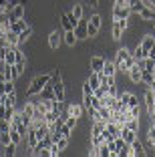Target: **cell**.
Returning <instances> with one entry per match:
<instances>
[{"instance_id":"20","label":"cell","mask_w":155,"mask_h":157,"mask_svg":"<svg viewBox=\"0 0 155 157\" xmlns=\"http://www.w3.org/2000/svg\"><path fill=\"white\" fill-rule=\"evenodd\" d=\"M63 42L67 46H75L79 42V38H77V34H75V30H64V34H63Z\"/></svg>"},{"instance_id":"4","label":"cell","mask_w":155,"mask_h":157,"mask_svg":"<svg viewBox=\"0 0 155 157\" xmlns=\"http://www.w3.org/2000/svg\"><path fill=\"white\" fill-rule=\"evenodd\" d=\"M77 22H79V20L73 16V12H71V10L60 14V26H63V30H75Z\"/></svg>"},{"instance_id":"47","label":"cell","mask_w":155,"mask_h":157,"mask_svg":"<svg viewBox=\"0 0 155 157\" xmlns=\"http://www.w3.org/2000/svg\"><path fill=\"white\" fill-rule=\"evenodd\" d=\"M151 30H153V33H155V20H153V22H151Z\"/></svg>"},{"instance_id":"7","label":"cell","mask_w":155,"mask_h":157,"mask_svg":"<svg viewBox=\"0 0 155 157\" xmlns=\"http://www.w3.org/2000/svg\"><path fill=\"white\" fill-rule=\"evenodd\" d=\"M131 6H113V20L119 18H131Z\"/></svg>"},{"instance_id":"5","label":"cell","mask_w":155,"mask_h":157,"mask_svg":"<svg viewBox=\"0 0 155 157\" xmlns=\"http://www.w3.org/2000/svg\"><path fill=\"white\" fill-rule=\"evenodd\" d=\"M105 56L103 55H93L91 59H89V71H95V73H103V67H105Z\"/></svg>"},{"instance_id":"24","label":"cell","mask_w":155,"mask_h":157,"mask_svg":"<svg viewBox=\"0 0 155 157\" xmlns=\"http://www.w3.org/2000/svg\"><path fill=\"white\" fill-rule=\"evenodd\" d=\"M14 91H16L14 81H4V83L0 85V93H2V95H8V93H14Z\"/></svg>"},{"instance_id":"44","label":"cell","mask_w":155,"mask_h":157,"mask_svg":"<svg viewBox=\"0 0 155 157\" xmlns=\"http://www.w3.org/2000/svg\"><path fill=\"white\" fill-rule=\"evenodd\" d=\"M87 4H91V6H99V0H85Z\"/></svg>"},{"instance_id":"35","label":"cell","mask_w":155,"mask_h":157,"mask_svg":"<svg viewBox=\"0 0 155 157\" xmlns=\"http://www.w3.org/2000/svg\"><path fill=\"white\" fill-rule=\"evenodd\" d=\"M129 113H131L133 119H141V107L135 105V107H129Z\"/></svg>"},{"instance_id":"26","label":"cell","mask_w":155,"mask_h":157,"mask_svg":"<svg viewBox=\"0 0 155 157\" xmlns=\"http://www.w3.org/2000/svg\"><path fill=\"white\" fill-rule=\"evenodd\" d=\"M117 157H131V143L125 141V143L117 149Z\"/></svg>"},{"instance_id":"9","label":"cell","mask_w":155,"mask_h":157,"mask_svg":"<svg viewBox=\"0 0 155 157\" xmlns=\"http://www.w3.org/2000/svg\"><path fill=\"white\" fill-rule=\"evenodd\" d=\"M24 16H26V6H24V4L12 6V10H10V14H8L10 22H14V20H18V18H24Z\"/></svg>"},{"instance_id":"8","label":"cell","mask_w":155,"mask_h":157,"mask_svg":"<svg viewBox=\"0 0 155 157\" xmlns=\"http://www.w3.org/2000/svg\"><path fill=\"white\" fill-rule=\"evenodd\" d=\"M50 85H52V91H55V97L59 99V101H64V97H67V93H64V83H63V78H56V81H50Z\"/></svg>"},{"instance_id":"23","label":"cell","mask_w":155,"mask_h":157,"mask_svg":"<svg viewBox=\"0 0 155 157\" xmlns=\"http://www.w3.org/2000/svg\"><path fill=\"white\" fill-rule=\"evenodd\" d=\"M141 83L151 87L155 83V77H153V71H141Z\"/></svg>"},{"instance_id":"28","label":"cell","mask_w":155,"mask_h":157,"mask_svg":"<svg viewBox=\"0 0 155 157\" xmlns=\"http://www.w3.org/2000/svg\"><path fill=\"white\" fill-rule=\"evenodd\" d=\"M71 12H73V16H75L77 20H81L83 16H85V8H83V4H73Z\"/></svg>"},{"instance_id":"12","label":"cell","mask_w":155,"mask_h":157,"mask_svg":"<svg viewBox=\"0 0 155 157\" xmlns=\"http://www.w3.org/2000/svg\"><path fill=\"white\" fill-rule=\"evenodd\" d=\"M83 111H85V107L81 105V103H68L67 105V113L68 115H73V117H77V119H83Z\"/></svg>"},{"instance_id":"39","label":"cell","mask_w":155,"mask_h":157,"mask_svg":"<svg viewBox=\"0 0 155 157\" xmlns=\"http://www.w3.org/2000/svg\"><path fill=\"white\" fill-rule=\"evenodd\" d=\"M83 95H93V87L89 85V81L83 83Z\"/></svg>"},{"instance_id":"38","label":"cell","mask_w":155,"mask_h":157,"mask_svg":"<svg viewBox=\"0 0 155 157\" xmlns=\"http://www.w3.org/2000/svg\"><path fill=\"white\" fill-rule=\"evenodd\" d=\"M107 147L111 151V157H117V143L115 141H107Z\"/></svg>"},{"instance_id":"3","label":"cell","mask_w":155,"mask_h":157,"mask_svg":"<svg viewBox=\"0 0 155 157\" xmlns=\"http://www.w3.org/2000/svg\"><path fill=\"white\" fill-rule=\"evenodd\" d=\"M131 55H133V52L129 51L127 46H119V48H117V52H115V65H117L119 73H125V63H127V59Z\"/></svg>"},{"instance_id":"40","label":"cell","mask_w":155,"mask_h":157,"mask_svg":"<svg viewBox=\"0 0 155 157\" xmlns=\"http://www.w3.org/2000/svg\"><path fill=\"white\" fill-rule=\"evenodd\" d=\"M107 93H109L111 97H119V89H117V85H111V87L107 89Z\"/></svg>"},{"instance_id":"17","label":"cell","mask_w":155,"mask_h":157,"mask_svg":"<svg viewBox=\"0 0 155 157\" xmlns=\"http://www.w3.org/2000/svg\"><path fill=\"white\" fill-rule=\"evenodd\" d=\"M139 20H143V22H153L155 20V10L151 8V6H145V8L139 12Z\"/></svg>"},{"instance_id":"48","label":"cell","mask_w":155,"mask_h":157,"mask_svg":"<svg viewBox=\"0 0 155 157\" xmlns=\"http://www.w3.org/2000/svg\"><path fill=\"white\" fill-rule=\"evenodd\" d=\"M153 10H155V6H153Z\"/></svg>"},{"instance_id":"42","label":"cell","mask_w":155,"mask_h":157,"mask_svg":"<svg viewBox=\"0 0 155 157\" xmlns=\"http://www.w3.org/2000/svg\"><path fill=\"white\" fill-rule=\"evenodd\" d=\"M135 105H139V99L131 93V97H129V107H135Z\"/></svg>"},{"instance_id":"25","label":"cell","mask_w":155,"mask_h":157,"mask_svg":"<svg viewBox=\"0 0 155 157\" xmlns=\"http://www.w3.org/2000/svg\"><path fill=\"white\" fill-rule=\"evenodd\" d=\"M4 38L8 40L10 46H20L18 44V33H14V30H8V33L4 34Z\"/></svg>"},{"instance_id":"29","label":"cell","mask_w":155,"mask_h":157,"mask_svg":"<svg viewBox=\"0 0 155 157\" xmlns=\"http://www.w3.org/2000/svg\"><path fill=\"white\" fill-rule=\"evenodd\" d=\"M99 30H101L99 26H95V24L89 22V26H87V38H91V40H93V38H97V36H99Z\"/></svg>"},{"instance_id":"22","label":"cell","mask_w":155,"mask_h":157,"mask_svg":"<svg viewBox=\"0 0 155 157\" xmlns=\"http://www.w3.org/2000/svg\"><path fill=\"white\" fill-rule=\"evenodd\" d=\"M103 73H105L107 77H115V75L119 73V71H117V65H115V60H105V67H103Z\"/></svg>"},{"instance_id":"34","label":"cell","mask_w":155,"mask_h":157,"mask_svg":"<svg viewBox=\"0 0 155 157\" xmlns=\"http://www.w3.org/2000/svg\"><path fill=\"white\" fill-rule=\"evenodd\" d=\"M125 127H129V129H133V131H139L141 123H139V119H129L127 123H125Z\"/></svg>"},{"instance_id":"32","label":"cell","mask_w":155,"mask_h":157,"mask_svg":"<svg viewBox=\"0 0 155 157\" xmlns=\"http://www.w3.org/2000/svg\"><path fill=\"white\" fill-rule=\"evenodd\" d=\"M143 8H145V2H143V0H135V2L131 4V12L133 14H139Z\"/></svg>"},{"instance_id":"14","label":"cell","mask_w":155,"mask_h":157,"mask_svg":"<svg viewBox=\"0 0 155 157\" xmlns=\"http://www.w3.org/2000/svg\"><path fill=\"white\" fill-rule=\"evenodd\" d=\"M153 105H155V93H153V89L147 87V91H145V111H147V115L153 111Z\"/></svg>"},{"instance_id":"27","label":"cell","mask_w":155,"mask_h":157,"mask_svg":"<svg viewBox=\"0 0 155 157\" xmlns=\"http://www.w3.org/2000/svg\"><path fill=\"white\" fill-rule=\"evenodd\" d=\"M147 145H149L151 149H155V125H151L149 129H147Z\"/></svg>"},{"instance_id":"46","label":"cell","mask_w":155,"mask_h":157,"mask_svg":"<svg viewBox=\"0 0 155 157\" xmlns=\"http://www.w3.org/2000/svg\"><path fill=\"white\" fill-rule=\"evenodd\" d=\"M4 81H6V77H4V73H2V71H0V85L4 83Z\"/></svg>"},{"instance_id":"37","label":"cell","mask_w":155,"mask_h":157,"mask_svg":"<svg viewBox=\"0 0 155 157\" xmlns=\"http://www.w3.org/2000/svg\"><path fill=\"white\" fill-rule=\"evenodd\" d=\"M133 56H135V59H145V52H143V48H141V44H137L135 46V51H133Z\"/></svg>"},{"instance_id":"11","label":"cell","mask_w":155,"mask_h":157,"mask_svg":"<svg viewBox=\"0 0 155 157\" xmlns=\"http://www.w3.org/2000/svg\"><path fill=\"white\" fill-rule=\"evenodd\" d=\"M147 155V151H145V145L139 141V137L135 139L131 143V157H145Z\"/></svg>"},{"instance_id":"19","label":"cell","mask_w":155,"mask_h":157,"mask_svg":"<svg viewBox=\"0 0 155 157\" xmlns=\"http://www.w3.org/2000/svg\"><path fill=\"white\" fill-rule=\"evenodd\" d=\"M32 33H34V28H32V24H28V26L24 28L22 33H18V44H20V46H22V44H26V42L30 40Z\"/></svg>"},{"instance_id":"15","label":"cell","mask_w":155,"mask_h":157,"mask_svg":"<svg viewBox=\"0 0 155 157\" xmlns=\"http://www.w3.org/2000/svg\"><path fill=\"white\" fill-rule=\"evenodd\" d=\"M127 77H129V81H131V83L139 85V83H141V69H139L137 65H133L131 69L127 71Z\"/></svg>"},{"instance_id":"36","label":"cell","mask_w":155,"mask_h":157,"mask_svg":"<svg viewBox=\"0 0 155 157\" xmlns=\"http://www.w3.org/2000/svg\"><path fill=\"white\" fill-rule=\"evenodd\" d=\"M68 141H71V139H68V137H60V139H59V141H55V143H56V145H59V151H60V153H63V151H64V149H67V145H68Z\"/></svg>"},{"instance_id":"45","label":"cell","mask_w":155,"mask_h":157,"mask_svg":"<svg viewBox=\"0 0 155 157\" xmlns=\"http://www.w3.org/2000/svg\"><path fill=\"white\" fill-rule=\"evenodd\" d=\"M147 56H149V59H155V46L149 51V55H147Z\"/></svg>"},{"instance_id":"10","label":"cell","mask_w":155,"mask_h":157,"mask_svg":"<svg viewBox=\"0 0 155 157\" xmlns=\"http://www.w3.org/2000/svg\"><path fill=\"white\" fill-rule=\"evenodd\" d=\"M63 34L64 33H60V30H52V33L48 34V46L52 48V51H56L60 46V42H63Z\"/></svg>"},{"instance_id":"43","label":"cell","mask_w":155,"mask_h":157,"mask_svg":"<svg viewBox=\"0 0 155 157\" xmlns=\"http://www.w3.org/2000/svg\"><path fill=\"white\" fill-rule=\"evenodd\" d=\"M115 6H131L129 0H115Z\"/></svg>"},{"instance_id":"6","label":"cell","mask_w":155,"mask_h":157,"mask_svg":"<svg viewBox=\"0 0 155 157\" xmlns=\"http://www.w3.org/2000/svg\"><path fill=\"white\" fill-rule=\"evenodd\" d=\"M87 26H89V16L87 18L83 16V18L77 22V26H75V34H77L79 40H85V38H87Z\"/></svg>"},{"instance_id":"41","label":"cell","mask_w":155,"mask_h":157,"mask_svg":"<svg viewBox=\"0 0 155 157\" xmlns=\"http://www.w3.org/2000/svg\"><path fill=\"white\" fill-rule=\"evenodd\" d=\"M59 153H60V151H59V145L52 141V145H50V157H56Z\"/></svg>"},{"instance_id":"18","label":"cell","mask_w":155,"mask_h":157,"mask_svg":"<svg viewBox=\"0 0 155 157\" xmlns=\"http://www.w3.org/2000/svg\"><path fill=\"white\" fill-rule=\"evenodd\" d=\"M121 137H123L127 143H133V141L139 137V131H133V129H129V127H125V125H123V129H121Z\"/></svg>"},{"instance_id":"2","label":"cell","mask_w":155,"mask_h":157,"mask_svg":"<svg viewBox=\"0 0 155 157\" xmlns=\"http://www.w3.org/2000/svg\"><path fill=\"white\" fill-rule=\"evenodd\" d=\"M129 24H131V18L113 20V28H111V36H113V40H121V38H123V33L129 28Z\"/></svg>"},{"instance_id":"21","label":"cell","mask_w":155,"mask_h":157,"mask_svg":"<svg viewBox=\"0 0 155 157\" xmlns=\"http://www.w3.org/2000/svg\"><path fill=\"white\" fill-rule=\"evenodd\" d=\"M28 20H26V16H24V18H18V20H14L12 22V26H10V30H14V33H22L24 28L28 26Z\"/></svg>"},{"instance_id":"16","label":"cell","mask_w":155,"mask_h":157,"mask_svg":"<svg viewBox=\"0 0 155 157\" xmlns=\"http://www.w3.org/2000/svg\"><path fill=\"white\" fill-rule=\"evenodd\" d=\"M16 149H18V145L10 141L8 145H0V155H4V157H14V155H16Z\"/></svg>"},{"instance_id":"13","label":"cell","mask_w":155,"mask_h":157,"mask_svg":"<svg viewBox=\"0 0 155 157\" xmlns=\"http://www.w3.org/2000/svg\"><path fill=\"white\" fill-rule=\"evenodd\" d=\"M139 44H141L143 52H145V55H149V51L155 46V38H153V34H145V36L139 40Z\"/></svg>"},{"instance_id":"1","label":"cell","mask_w":155,"mask_h":157,"mask_svg":"<svg viewBox=\"0 0 155 157\" xmlns=\"http://www.w3.org/2000/svg\"><path fill=\"white\" fill-rule=\"evenodd\" d=\"M48 83H50V73H41V75H37V77L30 81V85H28L26 93H24V99L32 97V95H38V93H41Z\"/></svg>"},{"instance_id":"33","label":"cell","mask_w":155,"mask_h":157,"mask_svg":"<svg viewBox=\"0 0 155 157\" xmlns=\"http://www.w3.org/2000/svg\"><path fill=\"white\" fill-rule=\"evenodd\" d=\"M89 22H91V24H95V26H99V28H101V24H103V18H101V14L93 12L91 16H89Z\"/></svg>"},{"instance_id":"31","label":"cell","mask_w":155,"mask_h":157,"mask_svg":"<svg viewBox=\"0 0 155 157\" xmlns=\"http://www.w3.org/2000/svg\"><path fill=\"white\" fill-rule=\"evenodd\" d=\"M22 135L18 133V129H10V141H12V143H16V145H20L22 143Z\"/></svg>"},{"instance_id":"30","label":"cell","mask_w":155,"mask_h":157,"mask_svg":"<svg viewBox=\"0 0 155 157\" xmlns=\"http://www.w3.org/2000/svg\"><path fill=\"white\" fill-rule=\"evenodd\" d=\"M4 107H16V91L4 95Z\"/></svg>"}]
</instances>
